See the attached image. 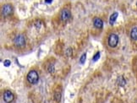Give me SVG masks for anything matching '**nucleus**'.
I'll list each match as a JSON object with an SVG mask.
<instances>
[{
  "instance_id": "obj_1",
  "label": "nucleus",
  "mask_w": 137,
  "mask_h": 103,
  "mask_svg": "<svg viewBox=\"0 0 137 103\" xmlns=\"http://www.w3.org/2000/svg\"><path fill=\"white\" fill-rule=\"evenodd\" d=\"M27 80L32 84H36L39 80V75H38L37 72L35 70H31L27 74Z\"/></svg>"
},
{
  "instance_id": "obj_2",
  "label": "nucleus",
  "mask_w": 137,
  "mask_h": 103,
  "mask_svg": "<svg viewBox=\"0 0 137 103\" xmlns=\"http://www.w3.org/2000/svg\"><path fill=\"white\" fill-rule=\"evenodd\" d=\"M118 35H116V34H111L109 36V37H108V46H110V47H115V46H117V45H118Z\"/></svg>"
},
{
  "instance_id": "obj_3",
  "label": "nucleus",
  "mask_w": 137,
  "mask_h": 103,
  "mask_svg": "<svg viewBox=\"0 0 137 103\" xmlns=\"http://www.w3.org/2000/svg\"><path fill=\"white\" fill-rule=\"evenodd\" d=\"M14 43L18 47H22L25 45V38L23 35H18L14 39Z\"/></svg>"
},
{
  "instance_id": "obj_4",
  "label": "nucleus",
  "mask_w": 137,
  "mask_h": 103,
  "mask_svg": "<svg viewBox=\"0 0 137 103\" xmlns=\"http://www.w3.org/2000/svg\"><path fill=\"white\" fill-rule=\"evenodd\" d=\"M71 17V13L69 9H63L61 11V14H60V19L62 21H67L70 19Z\"/></svg>"
},
{
  "instance_id": "obj_5",
  "label": "nucleus",
  "mask_w": 137,
  "mask_h": 103,
  "mask_svg": "<svg viewBox=\"0 0 137 103\" xmlns=\"http://www.w3.org/2000/svg\"><path fill=\"white\" fill-rule=\"evenodd\" d=\"M14 98H15L14 94L11 91H6L4 93V101L6 103H11L14 101Z\"/></svg>"
},
{
  "instance_id": "obj_6",
  "label": "nucleus",
  "mask_w": 137,
  "mask_h": 103,
  "mask_svg": "<svg viewBox=\"0 0 137 103\" xmlns=\"http://www.w3.org/2000/svg\"><path fill=\"white\" fill-rule=\"evenodd\" d=\"M13 12V7L11 6L10 4H5L3 7V15L4 16H8Z\"/></svg>"
},
{
  "instance_id": "obj_7",
  "label": "nucleus",
  "mask_w": 137,
  "mask_h": 103,
  "mask_svg": "<svg viewBox=\"0 0 137 103\" xmlns=\"http://www.w3.org/2000/svg\"><path fill=\"white\" fill-rule=\"evenodd\" d=\"M93 25H94V26H95L96 28H97V29H102V26H103V21L100 18L96 17L95 19H93Z\"/></svg>"
},
{
  "instance_id": "obj_8",
  "label": "nucleus",
  "mask_w": 137,
  "mask_h": 103,
  "mask_svg": "<svg viewBox=\"0 0 137 103\" xmlns=\"http://www.w3.org/2000/svg\"><path fill=\"white\" fill-rule=\"evenodd\" d=\"M130 37L135 41H137V27L132 28L130 31Z\"/></svg>"
},
{
  "instance_id": "obj_9",
  "label": "nucleus",
  "mask_w": 137,
  "mask_h": 103,
  "mask_svg": "<svg viewBox=\"0 0 137 103\" xmlns=\"http://www.w3.org/2000/svg\"><path fill=\"white\" fill-rule=\"evenodd\" d=\"M117 18H118V13L117 12H115V13H114L111 16H110V19H109V24L110 25H114V22L116 21V19H117Z\"/></svg>"
},
{
  "instance_id": "obj_10",
  "label": "nucleus",
  "mask_w": 137,
  "mask_h": 103,
  "mask_svg": "<svg viewBox=\"0 0 137 103\" xmlns=\"http://www.w3.org/2000/svg\"><path fill=\"white\" fill-rule=\"evenodd\" d=\"M118 84H119L120 86H124V85H125V84H126V81H125V80L123 78L122 76H120V77H118Z\"/></svg>"
},
{
  "instance_id": "obj_11",
  "label": "nucleus",
  "mask_w": 137,
  "mask_h": 103,
  "mask_svg": "<svg viewBox=\"0 0 137 103\" xmlns=\"http://www.w3.org/2000/svg\"><path fill=\"white\" fill-rule=\"evenodd\" d=\"M86 53H84V54L80 57V63H81V64H84L85 63V61H86Z\"/></svg>"
},
{
  "instance_id": "obj_12",
  "label": "nucleus",
  "mask_w": 137,
  "mask_h": 103,
  "mask_svg": "<svg viewBox=\"0 0 137 103\" xmlns=\"http://www.w3.org/2000/svg\"><path fill=\"white\" fill-rule=\"evenodd\" d=\"M47 70H48L49 73H53L54 72V66H53V64H50L48 66V68H47Z\"/></svg>"
},
{
  "instance_id": "obj_13",
  "label": "nucleus",
  "mask_w": 137,
  "mask_h": 103,
  "mask_svg": "<svg viewBox=\"0 0 137 103\" xmlns=\"http://www.w3.org/2000/svg\"><path fill=\"white\" fill-rule=\"evenodd\" d=\"M55 100L56 101H59L60 100V98H61V94H60V92H56L55 93Z\"/></svg>"
},
{
  "instance_id": "obj_14",
  "label": "nucleus",
  "mask_w": 137,
  "mask_h": 103,
  "mask_svg": "<svg viewBox=\"0 0 137 103\" xmlns=\"http://www.w3.org/2000/svg\"><path fill=\"white\" fill-rule=\"evenodd\" d=\"M100 57V53L98 52V53H97L95 54V56L93 57V61L95 62V61H97V60H98V58Z\"/></svg>"
},
{
  "instance_id": "obj_15",
  "label": "nucleus",
  "mask_w": 137,
  "mask_h": 103,
  "mask_svg": "<svg viewBox=\"0 0 137 103\" xmlns=\"http://www.w3.org/2000/svg\"><path fill=\"white\" fill-rule=\"evenodd\" d=\"M10 64H11V63H10V61H9V60H4V65L5 66V67H8V66L10 65Z\"/></svg>"
},
{
  "instance_id": "obj_16",
  "label": "nucleus",
  "mask_w": 137,
  "mask_h": 103,
  "mask_svg": "<svg viewBox=\"0 0 137 103\" xmlns=\"http://www.w3.org/2000/svg\"><path fill=\"white\" fill-rule=\"evenodd\" d=\"M71 53H72V49H71V48H68L66 54H67L68 56H70V55H71Z\"/></svg>"
},
{
  "instance_id": "obj_17",
  "label": "nucleus",
  "mask_w": 137,
  "mask_h": 103,
  "mask_svg": "<svg viewBox=\"0 0 137 103\" xmlns=\"http://www.w3.org/2000/svg\"><path fill=\"white\" fill-rule=\"evenodd\" d=\"M52 2H53V0H45V3H47V4H50Z\"/></svg>"
}]
</instances>
